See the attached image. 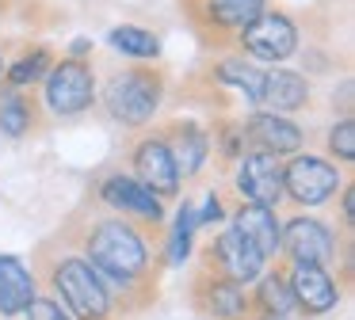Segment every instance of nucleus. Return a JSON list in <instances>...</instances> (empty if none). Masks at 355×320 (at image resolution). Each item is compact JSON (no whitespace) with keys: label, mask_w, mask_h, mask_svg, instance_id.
<instances>
[{"label":"nucleus","mask_w":355,"mask_h":320,"mask_svg":"<svg viewBox=\"0 0 355 320\" xmlns=\"http://www.w3.org/2000/svg\"><path fill=\"white\" fill-rule=\"evenodd\" d=\"M233 172V195L248 206H283V160L263 149H245V157L230 168Z\"/></svg>","instance_id":"nucleus-12"},{"label":"nucleus","mask_w":355,"mask_h":320,"mask_svg":"<svg viewBox=\"0 0 355 320\" xmlns=\"http://www.w3.org/2000/svg\"><path fill=\"white\" fill-rule=\"evenodd\" d=\"M31 267L39 274V286L50 297H58L73 320H123V312H119L107 282L100 278V271L62 233L35 248Z\"/></svg>","instance_id":"nucleus-2"},{"label":"nucleus","mask_w":355,"mask_h":320,"mask_svg":"<svg viewBox=\"0 0 355 320\" xmlns=\"http://www.w3.org/2000/svg\"><path fill=\"white\" fill-rule=\"evenodd\" d=\"M340 229H344L347 236H352V229H355V183H352V175H347V183L340 187Z\"/></svg>","instance_id":"nucleus-29"},{"label":"nucleus","mask_w":355,"mask_h":320,"mask_svg":"<svg viewBox=\"0 0 355 320\" xmlns=\"http://www.w3.org/2000/svg\"><path fill=\"white\" fill-rule=\"evenodd\" d=\"M103 42H107L119 57L130 61V65H157V61H161V50H164L161 35L149 30V27H138V23H119V27H111Z\"/></svg>","instance_id":"nucleus-23"},{"label":"nucleus","mask_w":355,"mask_h":320,"mask_svg":"<svg viewBox=\"0 0 355 320\" xmlns=\"http://www.w3.org/2000/svg\"><path fill=\"white\" fill-rule=\"evenodd\" d=\"M260 107L271 114H291L294 118L298 111L313 107V84L298 69L271 65V69H263V80H260Z\"/></svg>","instance_id":"nucleus-17"},{"label":"nucleus","mask_w":355,"mask_h":320,"mask_svg":"<svg viewBox=\"0 0 355 320\" xmlns=\"http://www.w3.org/2000/svg\"><path fill=\"white\" fill-rule=\"evenodd\" d=\"M126 172H130L141 187L153 190L164 206L184 195V179H180V172H176V160H172V152H168V145H164V137L157 126L130 141V149H126Z\"/></svg>","instance_id":"nucleus-10"},{"label":"nucleus","mask_w":355,"mask_h":320,"mask_svg":"<svg viewBox=\"0 0 355 320\" xmlns=\"http://www.w3.org/2000/svg\"><path fill=\"white\" fill-rule=\"evenodd\" d=\"M65 57L92 61V57H96V42H92V38H85V35H80V38H73V42H69V50H65Z\"/></svg>","instance_id":"nucleus-30"},{"label":"nucleus","mask_w":355,"mask_h":320,"mask_svg":"<svg viewBox=\"0 0 355 320\" xmlns=\"http://www.w3.org/2000/svg\"><path fill=\"white\" fill-rule=\"evenodd\" d=\"M180 4L199 42L222 50V46H233V38L268 8V0H180Z\"/></svg>","instance_id":"nucleus-8"},{"label":"nucleus","mask_w":355,"mask_h":320,"mask_svg":"<svg viewBox=\"0 0 355 320\" xmlns=\"http://www.w3.org/2000/svg\"><path fill=\"white\" fill-rule=\"evenodd\" d=\"M39 294L42 286L35 267H27L12 251H0V320H16Z\"/></svg>","instance_id":"nucleus-19"},{"label":"nucleus","mask_w":355,"mask_h":320,"mask_svg":"<svg viewBox=\"0 0 355 320\" xmlns=\"http://www.w3.org/2000/svg\"><path fill=\"white\" fill-rule=\"evenodd\" d=\"M241 126H245L248 149H263L279 160H286V157L306 149V130H302V122H294L291 114H271V111H263V107H252L248 114H241Z\"/></svg>","instance_id":"nucleus-16"},{"label":"nucleus","mask_w":355,"mask_h":320,"mask_svg":"<svg viewBox=\"0 0 355 320\" xmlns=\"http://www.w3.org/2000/svg\"><path fill=\"white\" fill-rule=\"evenodd\" d=\"M195 202L199 198L184 195L172 213V225L164 229V244H161V259L164 267H184L191 259V248H195V233H199V221H195Z\"/></svg>","instance_id":"nucleus-22"},{"label":"nucleus","mask_w":355,"mask_h":320,"mask_svg":"<svg viewBox=\"0 0 355 320\" xmlns=\"http://www.w3.org/2000/svg\"><path fill=\"white\" fill-rule=\"evenodd\" d=\"M88 202H96L107 213H119V217L134 221V225L146 229L149 236H161L164 221H168V206H164L149 187H141L126 168L103 172L100 179L92 183V198H88Z\"/></svg>","instance_id":"nucleus-5"},{"label":"nucleus","mask_w":355,"mask_h":320,"mask_svg":"<svg viewBox=\"0 0 355 320\" xmlns=\"http://www.w3.org/2000/svg\"><path fill=\"white\" fill-rule=\"evenodd\" d=\"M279 259L291 267L309 263V267H332L340 259V236L317 213H291L283 221V240H279Z\"/></svg>","instance_id":"nucleus-9"},{"label":"nucleus","mask_w":355,"mask_h":320,"mask_svg":"<svg viewBox=\"0 0 355 320\" xmlns=\"http://www.w3.org/2000/svg\"><path fill=\"white\" fill-rule=\"evenodd\" d=\"M58 233L100 271L123 317L146 312L157 301L164 271L157 236H149L146 229H138L119 213L100 210L96 202L77 206Z\"/></svg>","instance_id":"nucleus-1"},{"label":"nucleus","mask_w":355,"mask_h":320,"mask_svg":"<svg viewBox=\"0 0 355 320\" xmlns=\"http://www.w3.org/2000/svg\"><path fill=\"white\" fill-rule=\"evenodd\" d=\"M42 126H46V111H42L39 96L0 84V137L24 141V137L42 134Z\"/></svg>","instance_id":"nucleus-20"},{"label":"nucleus","mask_w":355,"mask_h":320,"mask_svg":"<svg viewBox=\"0 0 355 320\" xmlns=\"http://www.w3.org/2000/svg\"><path fill=\"white\" fill-rule=\"evenodd\" d=\"M157 130H161L164 145H168L172 160H176V172H180V179H184V187L195 183L202 172H207V164H210V134H207V126H202L199 118H191V114H176V118H164Z\"/></svg>","instance_id":"nucleus-15"},{"label":"nucleus","mask_w":355,"mask_h":320,"mask_svg":"<svg viewBox=\"0 0 355 320\" xmlns=\"http://www.w3.org/2000/svg\"><path fill=\"white\" fill-rule=\"evenodd\" d=\"M210 134V157H218L222 168H233L241 157H245L248 141H245V126H241V114H230V111H218L207 126Z\"/></svg>","instance_id":"nucleus-25"},{"label":"nucleus","mask_w":355,"mask_h":320,"mask_svg":"<svg viewBox=\"0 0 355 320\" xmlns=\"http://www.w3.org/2000/svg\"><path fill=\"white\" fill-rule=\"evenodd\" d=\"M191 309L199 312L202 320H252V297H248V286L225 278V274L210 271V267H195L191 274Z\"/></svg>","instance_id":"nucleus-11"},{"label":"nucleus","mask_w":355,"mask_h":320,"mask_svg":"<svg viewBox=\"0 0 355 320\" xmlns=\"http://www.w3.org/2000/svg\"><path fill=\"white\" fill-rule=\"evenodd\" d=\"M42 111L54 122H73L80 114H88L96 107L100 96V76H96L92 61H77V57H58L50 65V73L42 76Z\"/></svg>","instance_id":"nucleus-4"},{"label":"nucleus","mask_w":355,"mask_h":320,"mask_svg":"<svg viewBox=\"0 0 355 320\" xmlns=\"http://www.w3.org/2000/svg\"><path fill=\"white\" fill-rule=\"evenodd\" d=\"M252 320H294V317H279V312H252Z\"/></svg>","instance_id":"nucleus-31"},{"label":"nucleus","mask_w":355,"mask_h":320,"mask_svg":"<svg viewBox=\"0 0 355 320\" xmlns=\"http://www.w3.org/2000/svg\"><path fill=\"white\" fill-rule=\"evenodd\" d=\"M347 183V172L336 168L321 152H294L283 160V202H291L294 210H321L340 195V187Z\"/></svg>","instance_id":"nucleus-6"},{"label":"nucleus","mask_w":355,"mask_h":320,"mask_svg":"<svg viewBox=\"0 0 355 320\" xmlns=\"http://www.w3.org/2000/svg\"><path fill=\"white\" fill-rule=\"evenodd\" d=\"M4 15H12V0H0V19H4Z\"/></svg>","instance_id":"nucleus-32"},{"label":"nucleus","mask_w":355,"mask_h":320,"mask_svg":"<svg viewBox=\"0 0 355 320\" xmlns=\"http://www.w3.org/2000/svg\"><path fill=\"white\" fill-rule=\"evenodd\" d=\"M199 263L210 267V271H218V274H225V278H233V282H241V286H252V282L263 274L268 259H263L233 225H225L222 233H214L207 244H202Z\"/></svg>","instance_id":"nucleus-13"},{"label":"nucleus","mask_w":355,"mask_h":320,"mask_svg":"<svg viewBox=\"0 0 355 320\" xmlns=\"http://www.w3.org/2000/svg\"><path fill=\"white\" fill-rule=\"evenodd\" d=\"M248 297H252V309L256 312L294 317V294H291V282H286V263H283V259H275V263L263 267V274L252 282Z\"/></svg>","instance_id":"nucleus-24"},{"label":"nucleus","mask_w":355,"mask_h":320,"mask_svg":"<svg viewBox=\"0 0 355 320\" xmlns=\"http://www.w3.org/2000/svg\"><path fill=\"white\" fill-rule=\"evenodd\" d=\"M4 61H8V57H4V46H0V76H4Z\"/></svg>","instance_id":"nucleus-33"},{"label":"nucleus","mask_w":355,"mask_h":320,"mask_svg":"<svg viewBox=\"0 0 355 320\" xmlns=\"http://www.w3.org/2000/svg\"><path fill=\"white\" fill-rule=\"evenodd\" d=\"M324 157H329L332 164H340L344 172L355 164V118L352 114H340V118L324 130Z\"/></svg>","instance_id":"nucleus-26"},{"label":"nucleus","mask_w":355,"mask_h":320,"mask_svg":"<svg viewBox=\"0 0 355 320\" xmlns=\"http://www.w3.org/2000/svg\"><path fill=\"white\" fill-rule=\"evenodd\" d=\"M225 217H230V202L218 187H210L202 195V202H195V221H199V229H210V225H225Z\"/></svg>","instance_id":"nucleus-27"},{"label":"nucleus","mask_w":355,"mask_h":320,"mask_svg":"<svg viewBox=\"0 0 355 320\" xmlns=\"http://www.w3.org/2000/svg\"><path fill=\"white\" fill-rule=\"evenodd\" d=\"M164 96H168V73L161 65H123L100 84L96 107H103L115 126L138 134L157 122Z\"/></svg>","instance_id":"nucleus-3"},{"label":"nucleus","mask_w":355,"mask_h":320,"mask_svg":"<svg viewBox=\"0 0 355 320\" xmlns=\"http://www.w3.org/2000/svg\"><path fill=\"white\" fill-rule=\"evenodd\" d=\"M225 225H233L256 251H260L268 263L279 259V240H283V217L279 210H268V206H248V202H237L230 206V217Z\"/></svg>","instance_id":"nucleus-18"},{"label":"nucleus","mask_w":355,"mask_h":320,"mask_svg":"<svg viewBox=\"0 0 355 320\" xmlns=\"http://www.w3.org/2000/svg\"><path fill=\"white\" fill-rule=\"evenodd\" d=\"M286 282H291V294H294V317H306V320L329 317L344 301V282L332 274V267L286 263Z\"/></svg>","instance_id":"nucleus-14"},{"label":"nucleus","mask_w":355,"mask_h":320,"mask_svg":"<svg viewBox=\"0 0 355 320\" xmlns=\"http://www.w3.org/2000/svg\"><path fill=\"white\" fill-rule=\"evenodd\" d=\"M54 61H58V53L50 50L46 42H27V46H19V53L12 61H4L0 84H4V88H19V91H35Z\"/></svg>","instance_id":"nucleus-21"},{"label":"nucleus","mask_w":355,"mask_h":320,"mask_svg":"<svg viewBox=\"0 0 355 320\" xmlns=\"http://www.w3.org/2000/svg\"><path fill=\"white\" fill-rule=\"evenodd\" d=\"M16 320H73V317L62 309V301H58V297L39 294V297H35V301L24 309V312H19Z\"/></svg>","instance_id":"nucleus-28"},{"label":"nucleus","mask_w":355,"mask_h":320,"mask_svg":"<svg viewBox=\"0 0 355 320\" xmlns=\"http://www.w3.org/2000/svg\"><path fill=\"white\" fill-rule=\"evenodd\" d=\"M233 46H237V53L248 57L252 65L271 69V65H286V61L302 50V30H298V23H294L291 12L268 4L237 38H233Z\"/></svg>","instance_id":"nucleus-7"}]
</instances>
